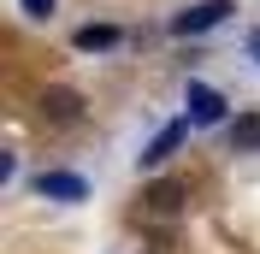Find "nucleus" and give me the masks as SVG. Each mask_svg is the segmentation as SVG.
<instances>
[{
  "label": "nucleus",
  "instance_id": "5",
  "mask_svg": "<svg viewBox=\"0 0 260 254\" xmlns=\"http://www.w3.org/2000/svg\"><path fill=\"white\" fill-rule=\"evenodd\" d=\"M42 118L77 124V118H83V95H77V89H48V95H42Z\"/></svg>",
  "mask_w": 260,
  "mask_h": 254
},
{
  "label": "nucleus",
  "instance_id": "10",
  "mask_svg": "<svg viewBox=\"0 0 260 254\" xmlns=\"http://www.w3.org/2000/svg\"><path fill=\"white\" fill-rule=\"evenodd\" d=\"M248 59H254V65H260V30H254V36H248Z\"/></svg>",
  "mask_w": 260,
  "mask_h": 254
},
{
  "label": "nucleus",
  "instance_id": "1",
  "mask_svg": "<svg viewBox=\"0 0 260 254\" xmlns=\"http://www.w3.org/2000/svg\"><path fill=\"white\" fill-rule=\"evenodd\" d=\"M231 12H237V0H201V6H183L166 30H172V36H201V30H219Z\"/></svg>",
  "mask_w": 260,
  "mask_h": 254
},
{
  "label": "nucleus",
  "instance_id": "9",
  "mask_svg": "<svg viewBox=\"0 0 260 254\" xmlns=\"http://www.w3.org/2000/svg\"><path fill=\"white\" fill-rule=\"evenodd\" d=\"M18 6H24L30 18H53V6H59V0H18Z\"/></svg>",
  "mask_w": 260,
  "mask_h": 254
},
{
  "label": "nucleus",
  "instance_id": "8",
  "mask_svg": "<svg viewBox=\"0 0 260 254\" xmlns=\"http://www.w3.org/2000/svg\"><path fill=\"white\" fill-rule=\"evenodd\" d=\"M178 201H183V183H154V189H148V207H154V213H172Z\"/></svg>",
  "mask_w": 260,
  "mask_h": 254
},
{
  "label": "nucleus",
  "instance_id": "6",
  "mask_svg": "<svg viewBox=\"0 0 260 254\" xmlns=\"http://www.w3.org/2000/svg\"><path fill=\"white\" fill-rule=\"evenodd\" d=\"M231 148H237V154H254L260 148V112H243V118L231 124Z\"/></svg>",
  "mask_w": 260,
  "mask_h": 254
},
{
  "label": "nucleus",
  "instance_id": "4",
  "mask_svg": "<svg viewBox=\"0 0 260 254\" xmlns=\"http://www.w3.org/2000/svg\"><path fill=\"white\" fill-rule=\"evenodd\" d=\"M36 195H42V201H83L89 183H83L77 172H42L36 177Z\"/></svg>",
  "mask_w": 260,
  "mask_h": 254
},
{
  "label": "nucleus",
  "instance_id": "3",
  "mask_svg": "<svg viewBox=\"0 0 260 254\" xmlns=\"http://www.w3.org/2000/svg\"><path fill=\"white\" fill-rule=\"evenodd\" d=\"M183 136H189V118H178V124H166L160 136H154V142L142 148V154H136V166H142V172H154V166H166V160L178 154V142Z\"/></svg>",
  "mask_w": 260,
  "mask_h": 254
},
{
  "label": "nucleus",
  "instance_id": "7",
  "mask_svg": "<svg viewBox=\"0 0 260 254\" xmlns=\"http://www.w3.org/2000/svg\"><path fill=\"white\" fill-rule=\"evenodd\" d=\"M77 48H83V53L118 48V30H113V24H83V30H77Z\"/></svg>",
  "mask_w": 260,
  "mask_h": 254
},
{
  "label": "nucleus",
  "instance_id": "2",
  "mask_svg": "<svg viewBox=\"0 0 260 254\" xmlns=\"http://www.w3.org/2000/svg\"><path fill=\"white\" fill-rule=\"evenodd\" d=\"M189 124L207 130V124H225V95L207 89V83H189Z\"/></svg>",
  "mask_w": 260,
  "mask_h": 254
}]
</instances>
